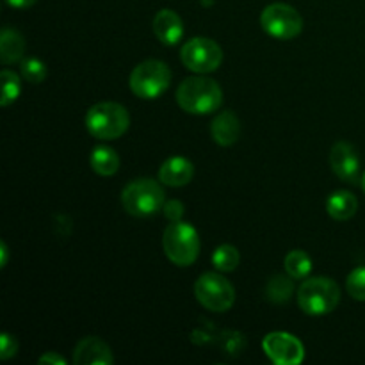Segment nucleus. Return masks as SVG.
Instances as JSON below:
<instances>
[{"label": "nucleus", "mask_w": 365, "mask_h": 365, "mask_svg": "<svg viewBox=\"0 0 365 365\" xmlns=\"http://www.w3.org/2000/svg\"><path fill=\"white\" fill-rule=\"evenodd\" d=\"M177 102L185 113L210 114L223 103V91L220 84L209 77H189L178 86Z\"/></svg>", "instance_id": "nucleus-1"}, {"label": "nucleus", "mask_w": 365, "mask_h": 365, "mask_svg": "<svg viewBox=\"0 0 365 365\" xmlns=\"http://www.w3.org/2000/svg\"><path fill=\"white\" fill-rule=\"evenodd\" d=\"M86 128L96 139L110 141L118 139L130 127V114L121 103L100 102L95 103L86 114Z\"/></svg>", "instance_id": "nucleus-2"}, {"label": "nucleus", "mask_w": 365, "mask_h": 365, "mask_svg": "<svg viewBox=\"0 0 365 365\" xmlns=\"http://www.w3.org/2000/svg\"><path fill=\"white\" fill-rule=\"evenodd\" d=\"M121 203L130 216L148 217L163 209L166 203V192L153 178H138L123 189Z\"/></svg>", "instance_id": "nucleus-3"}, {"label": "nucleus", "mask_w": 365, "mask_h": 365, "mask_svg": "<svg viewBox=\"0 0 365 365\" xmlns=\"http://www.w3.org/2000/svg\"><path fill=\"white\" fill-rule=\"evenodd\" d=\"M341 303V289L331 278H307L298 291V305L309 316L334 312Z\"/></svg>", "instance_id": "nucleus-4"}, {"label": "nucleus", "mask_w": 365, "mask_h": 365, "mask_svg": "<svg viewBox=\"0 0 365 365\" xmlns=\"http://www.w3.org/2000/svg\"><path fill=\"white\" fill-rule=\"evenodd\" d=\"M163 248L168 259L178 267H187L200 255V235L195 227L185 221H173L164 230Z\"/></svg>", "instance_id": "nucleus-5"}, {"label": "nucleus", "mask_w": 365, "mask_h": 365, "mask_svg": "<svg viewBox=\"0 0 365 365\" xmlns=\"http://www.w3.org/2000/svg\"><path fill=\"white\" fill-rule=\"evenodd\" d=\"M132 93L139 98L153 100L159 98L160 95L166 93V89L171 84V70L166 63L157 59H148L139 63L130 73Z\"/></svg>", "instance_id": "nucleus-6"}, {"label": "nucleus", "mask_w": 365, "mask_h": 365, "mask_svg": "<svg viewBox=\"0 0 365 365\" xmlns=\"http://www.w3.org/2000/svg\"><path fill=\"white\" fill-rule=\"evenodd\" d=\"M195 296L207 310L227 312L234 307L235 289L220 273H203L195 284Z\"/></svg>", "instance_id": "nucleus-7"}, {"label": "nucleus", "mask_w": 365, "mask_h": 365, "mask_svg": "<svg viewBox=\"0 0 365 365\" xmlns=\"http://www.w3.org/2000/svg\"><path fill=\"white\" fill-rule=\"evenodd\" d=\"M260 25L274 39H292L302 34L303 18L289 4H269L260 14Z\"/></svg>", "instance_id": "nucleus-8"}, {"label": "nucleus", "mask_w": 365, "mask_h": 365, "mask_svg": "<svg viewBox=\"0 0 365 365\" xmlns=\"http://www.w3.org/2000/svg\"><path fill=\"white\" fill-rule=\"evenodd\" d=\"M180 59L195 73H210L221 66L223 50L214 39L192 38L182 46Z\"/></svg>", "instance_id": "nucleus-9"}, {"label": "nucleus", "mask_w": 365, "mask_h": 365, "mask_svg": "<svg viewBox=\"0 0 365 365\" xmlns=\"http://www.w3.org/2000/svg\"><path fill=\"white\" fill-rule=\"evenodd\" d=\"M267 359L277 365H298L305 359V348L302 342L285 331L267 334L262 341Z\"/></svg>", "instance_id": "nucleus-10"}, {"label": "nucleus", "mask_w": 365, "mask_h": 365, "mask_svg": "<svg viewBox=\"0 0 365 365\" xmlns=\"http://www.w3.org/2000/svg\"><path fill=\"white\" fill-rule=\"evenodd\" d=\"M328 159H330L331 170H334V173L341 180L348 182V184H355L359 180L360 159L355 146L346 141L335 143L334 148L330 150V157Z\"/></svg>", "instance_id": "nucleus-11"}, {"label": "nucleus", "mask_w": 365, "mask_h": 365, "mask_svg": "<svg viewBox=\"0 0 365 365\" xmlns=\"http://www.w3.org/2000/svg\"><path fill=\"white\" fill-rule=\"evenodd\" d=\"M73 362L77 365H110L114 356L102 339L86 337L75 348Z\"/></svg>", "instance_id": "nucleus-12"}, {"label": "nucleus", "mask_w": 365, "mask_h": 365, "mask_svg": "<svg viewBox=\"0 0 365 365\" xmlns=\"http://www.w3.org/2000/svg\"><path fill=\"white\" fill-rule=\"evenodd\" d=\"M153 32L160 43L173 46L184 36V21L175 11L160 9L153 18Z\"/></svg>", "instance_id": "nucleus-13"}, {"label": "nucleus", "mask_w": 365, "mask_h": 365, "mask_svg": "<svg viewBox=\"0 0 365 365\" xmlns=\"http://www.w3.org/2000/svg\"><path fill=\"white\" fill-rule=\"evenodd\" d=\"M195 177V166L185 157H171L164 160L159 170V180L170 187H182L187 185Z\"/></svg>", "instance_id": "nucleus-14"}, {"label": "nucleus", "mask_w": 365, "mask_h": 365, "mask_svg": "<svg viewBox=\"0 0 365 365\" xmlns=\"http://www.w3.org/2000/svg\"><path fill=\"white\" fill-rule=\"evenodd\" d=\"M210 134L217 145H234L241 135V121H239L237 114L232 113V110H223L221 114H217L210 125Z\"/></svg>", "instance_id": "nucleus-15"}, {"label": "nucleus", "mask_w": 365, "mask_h": 365, "mask_svg": "<svg viewBox=\"0 0 365 365\" xmlns=\"http://www.w3.org/2000/svg\"><path fill=\"white\" fill-rule=\"evenodd\" d=\"M359 209V200L349 191H335L327 200V210L334 220L348 221L351 220Z\"/></svg>", "instance_id": "nucleus-16"}, {"label": "nucleus", "mask_w": 365, "mask_h": 365, "mask_svg": "<svg viewBox=\"0 0 365 365\" xmlns=\"http://www.w3.org/2000/svg\"><path fill=\"white\" fill-rule=\"evenodd\" d=\"M25 39L14 29H4L0 34V59L4 64H13L24 57Z\"/></svg>", "instance_id": "nucleus-17"}, {"label": "nucleus", "mask_w": 365, "mask_h": 365, "mask_svg": "<svg viewBox=\"0 0 365 365\" xmlns=\"http://www.w3.org/2000/svg\"><path fill=\"white\" fill-rule=\"evenodd\" d=\"M89 163H91L93 171L102 177H110L120 170V157L109 146H96L89 157Z\"/></svg>", "instance_id": "nucleus-18"}, {"label": "nucleus", "mask_w": 365, "mask_h": 365, "mask_svg": "<svg viewBox=\"0 0 365 365\" xmlns=\"http://www.w3.org/2000/svg\"><path fill=\"white\" fill-rule=\"evenodd\" d=\"M284 264L287 274L294 278V280H305L310 274V271H312V259L303 250H292V252H289Z\"/></svg>", "instance_id": "nucleus-19"}, {"label": "nucleus", "mask_w": 365, "mask_h": 365, "mask_svg": "<svg viewBox=\"0 0 365 365\" xmlns=\"http://www.w3.org/2000/svg\"><path fill=\"white\" fill-rule=\"evenodd\" d=\"M294 278L285 277V274H277V277L271 278L267 282L266 294L267 299H271L273 303H285L291 299V296L294 294Z\"/></svg>", "instance_id": "nucleus-20"}, {"label": "nucleus", "mask_w": 365, "mask_h": 365, "mask_svg": "<svg viewBox=\"0 0 365 365\" xmlns=\"http://www.w3.org/2000/svg\"><path fill=\"white\" fill-rule=\"evenodd\" d=\"M239 262H241V253L232 245L217 246L216 252L212 253L214 267L221 273H232V271L237 269Z\"/></svg>", "instance_id": "nucleus-21"}, {"label": "nucleus", "mask_w": 365, "mask_h": 365, "mask_svg": "<svg viewBox=\"0 0 365 365\" xmlns=\"http://www.w3.org/2000/svg\"><path fill=\"white\" fill-rule=\"evenodd\" d=\"M0 82H2V95H0V106L7 107L13 102H16L21 93L20 77L14 71L4 70L0 73Z\"/></svg>", "instance_id": "nucleus-22"}, {"label": "nucleus", "mask_w": 365, "mask_h": 365, "mask_svg": "<svg viewBox=\"0 0 365 365\" xmlns=\"http://www.w3.org/2000/svg\"><path fill=\"white\" fill-rule=\"evenodd\" d=\"M20 71H21V77H24L27 82H32V84H39V82L45 81L46 77L45 63H41V61L36 59V57L21 61Z\"/></svg>", "instance_id": "nucleus-23"}, {"label": "nucleus", "mask_w": 365, "mask_h": 365, "mask_svg": "<svg viewBox=\"0 0 365 365\" xmlns=\"http://www.w3.org/2000/svg\"><path fill=\"white\" fill-rule=\"evenodd\" d=\"M346 289L353 299L365 302V267H356L349 273L348 280H346Z\"/></svg>", "instance_id": "nucleus-24"}, {"label": "nucleus", "mask_w": 365, "mask_h": 365, "mask_svg": "<svg viewBox=\"0 0 365 365\" xmlns=\"http://www.w3.org/2000/svg\"><path fill=\"white\" fill-rule=\"evenodd\" d=\"M18 353V342L13 335L2 334L0 335V359L9 360Z\"/></svg>", "instance_id": "nucleus-25"}, {"label": "nucleus", "mask_w": 365, "mask_h": 365, "mask_svg": "<svg viewBox=\"0 0 365 365\" xmlns=\"http://www.w3.org/2000/svg\"><path fill=\"white\" fill-rule=\"evenodd\" d=\"M164 216L173 223V221H182V216H184V203L178 202V200H170V202L164 203L163 207Z\"/></svg>", "instance_id": "nucleus-26"}, {"label": "nucleus", "mask_w": 365, "mask_h": 365, "mask_svg": "<svg viewBox=\"0 0 365 365\" xmlns=\"http://www.w3.org/2000/svg\"><path fill=\"white\" fill-rule=\"evenodd\" d=\"M38 362L41 364V365H43V364H50V365H66V359H63V356L57 355V353L48 351V353H45V355L39 356Z\"/></svg>", "instance_id": "nucleus-27"}, {"label": "nucleus", "mask_w": 365, "mask_h": 365, "mask_svg": "<svg viewBox=\"0 0 365 365\" xmlns=\"http://www.w3.org/2000/svg\"><path fill=\"white\" fill-rule=\"evenodd\" d=\"M38 0H6L7 6L14 7V9H27V7L34 6Z\"/></svg>", "instance_id": "nucleus-28"}, {"label": "nucleus", "mask_w": 365, "mask_h": 365, "mask_svg": "<svg viewBox=\"0 0 365 365\" xmlns=\"http://www.w3.org/2000/svg\"><path fill=\"white\" fill-rule=\"evenodd\" d=\"M7 260H9V250H7L6 242H0V267H6L7 266Z\"/></svg>", "instance_id": "nucleus-29"}, {"label": "nucleus", "mask_w": 365, "mask_h": 365, "mask_svg": "<svg viewBox=\"0 0 365 365\" xmlns=\"http://www.w3.org/2000/svg\"><path fill=\"white\" fill-rule=\"evenodd\" d=\"M362 189L365 191V173H364V177H362Z\"/></svg>", "instance_id": "nucleus-30"}]
</instances>
